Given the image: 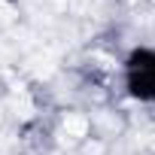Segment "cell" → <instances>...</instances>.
I'll return each mask as SVG.
<instances>
[{
	"label": "cell",
	"instance_id": "obj_1",
	"mask_svg": "<svg viewBox=\"0 0 155 155\" xmlns=\"http://www.w3.org/2000/svg\"><path fill=\"white\" fill-rule=\"evenodd\" d=\"M64 131H67L70 137H85L88 122H85L82 116H67V119H64Z\"/></svg>",
	"mask_w": 155,
	"mask_h": 155
}]
</instances>
